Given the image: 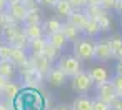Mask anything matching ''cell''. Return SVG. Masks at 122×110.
I'll return each instance as SVG.
<instances>
[{"instance_id": "1", "label": "cell", "mask_w": 122, "mask_h": 110, "mask_svg": "<svg viewBox=\"0 0 122 110\" xmlns=\"http://www.w3.org/2000/svg\"><path fill=\"white\" fill-rule=\"evenodd\" d=\"M15 110H42L44 108V98L42 95L34 88L20 90L19 95L14 98Z\"/></svg>"}, {"instance_id": "2", "label": "cell", "mask_w": 122, "mask_h": 110, "mask_svg": "<svg viewBox=\"0 0 122 110\" xmlns=\"http://www.w3.org/2000/svg\"><path fill=\"white\" fill-rule=\"evenodd\" d=\"M94 50H95V42H92V38H75L74 40V55L77 58H80L82 62L92 60Z\"/></svg>"}, {"instance_id": "3", "label": "cell", "mask_w": 122, "mask_h": 110, "mask_svg": "<svg viewBox=\"0 0 122 110\" xmlns=\"http://www.w3.org/2000/svg\"><path fill=\"white\" fill-rule=\"evenodd\" d=\"M67 77H74L79 72H82V60L77 58L75 55H64L57 60V65Z\"/></svg>"}, {"instance_id": "4", "label": "cell", "mask_w": 122, "mask_h": 110, "mask_svg": "<svg viewBox=\"0 0 122 110\" xmlns=\"http://www.w3.org/2000/svg\"><path fill=\"white\" fill-rule=\"evenodd\" d=\"M94 85V80L90 78L89 72H79L77 75L72 77V90L79 95H85L90 92Z\"/></svg>"}, {"instance_id": "5", "label": "cell", "mask_w": 122, "mask_h": 110, "mask_svg": "<svg viewBox=\"0 0 122 110\" xmlns=\"http://www.w3.org/2000/svg\"><path fill=\"white\" fill-rule=\"evenodd\" d=\"M45 78H47V83H49L50 87H55V88L64 87V85H65V82H67V75H65L59 67L50 68V70L47 72Z\"/></svg>"}, {"instance_id": "6", "label": "cell", "mask_w": 122, "mask_h": 110, "mask_svg": "<svg viewBox=\"0 0 122 110\" xmlns=\"http://www.w3.org/2000/svg\"><path fill=\"white\" fill-rule=\"evenodd\" d=\"M115 97H117V92H115V87H114V83H112V82H109V80H107V82L99 83L97 98H100V100H104V102L110 103Z\"/></svg>"}, {"instance_id": "7", "label": "cell", "mask_w": 122, "mask_h": 110, "mask_svg": "<svg viewBox=\"0 0 122 110\" xmlns=\"http://www.w3.org/2000/svg\"><path fill=\"white\" fill-rule=\"evenodd\" d=\"M110 57H114L112 50H110V45H109V40H100L95 43V50H94V60H109Z\"/></svg>"}, {"instance_id": "8", "label": "cell", "mask_w": 122, "mask_h": 110, "mask_svg": "<svg viewBox=\"0 0 122 110\" xmlns=\"http://www.w3.org/2000/svg\"><path fill=\"white\" fill-rule=\"evenodd\" d=\"M30 55H32V58H30L32 67L37 72H40L42 75H47V72L50 70V60L44 53H30Z\"/></svg>"}, {"instance_id": "9", "label": "cell", "mask_w": 122, "mask_h": 110, "mask_svg": "<svg viewBox=\"0 0 122 110\" xmlns=\"http://www.w3.org/2000/svg\"><path fill=\"white\" fill-rule=\"evenodd\" d=\"M9 14H10V17H12L15 22H25L27 14H29V9H27L22 2L9 4Z\"/></svg>"}, {"instance_id": "10", "label": "cell", "mask_w": 122, "mask_h": 110, "mask_svg": "<svg viewBox=\"0 0 122 110\" xmlns=\"http://www.w3.org/2000/svg\"><path fill=\"white\" fill-rule=\"evenodd\" d=\"M24 32H25V35H27L29 40L44 37V29H42V24L40 22H25Z\"/></svg>"}, {"instance_id": "11", "label": "cell", "mask_w": 122, "mask_h": 110, "mask_svg": "<svg viewBox=\"0 0 122 110\" xmlns=\"http://www.w3.org/2000/svg\"><path fill=\"white\" fill-rule=\"evenodd\" d=\"M50 45L57 47V48H64L67 43H69V38L65 37V33L62 30H57V32H52V33H47V38H45Z\"/></svg>"}, {"instance_id": "12", "label": "cell", "mask_w": 122, "mask_h": 110, "mask_svg": "<svg viewBox=\"0 0 122 110\" xmlns=\"http://www.w3.org/2000/svg\"><path fill=\"white\" fill-rule=\"evenodd\" d=\"M89 75H90V78L94 80V83H102V82H107V80H110V72L105 68V67H92L90 70H89Z\"/></svg>"}, {"instance_id": "13", "label": "cell", "mask_w": 122, "mask_h": 110, "mask_svg": "<svg viewBox=\"0 0 122 110\" xmlns=\"http://www.w3.org/2000/svg\"><path fill=\"white\" fill-rule=\"evenodd\" d=\"M10 60H12L15 65H25V63L29 62V52H27V48H22V47H12Z\"/></svg>"}, {"instance_id": "14", "label": "cell", "mask_w": 122, "mask_h": 110, "mask_svg": "<svg viewBox=\"0 0 122 110\" xmlns=\"http://www.w3.org/2000/svg\"><path fill=\"white\" fill-rule=\"evenodd\" d=\"M67 19H69V22H70L74 27H77V29H84L85 24H87V20H89V17H87L84 12H80L79 9H74L72 14H70Z\"/></svg>"}, {"instance_id": "15", "label": "cell", "mask_w": 122, "mask_h": 110, "mask_svg": "<svg viewBox=\"0 0 122 110\" xmlns=\"http://www.w3.org/2000/svg\"><path fill=\"white\" fill-rule=\"evenodd\" d=\"M20 92V85L15 83V82H7L2 88H0V95L5 97L7 100H14Z\"/></svg>"}, {"instance_id": "16", "label": "cell", "mask_w": 122, "mask_h": 110, "mask_svg": "<svg viewBox=\"0 0 122 110\" xmlns=\"http://www.w3.org/2000/svg\"><path fill=\"white\" fill-rule=\"evenodd\" d=\"M15 72H17V67H15V63H14L10 58L0 60V75H2V77L12 78V77L15 75Z\"/></svg>"}, {"instance_id": "17", "label": "cell", "mask_w": 122, "mask_h": 110, "mask_svg": "<svg viewBox=\"0 0 122 110\" xmlns=\"http://www.w3.org/2000/svg\"><path fill=\"white\" fill-rule=\"evenodd\" d=\"M72 110H94V100L80 95L72 102Z\"/></svg>"}, {"instance_id": "18", "label": "cell", "mask_w": 122, "mask_h": 110, "mask_svg": "<svg viewBox=\"0 0 122 110\" xmlns=\"http://www.w3.org/2000/svg\"><path fill=\"white\" fill-rule=\"evenodd\" d=\"M55 12H57V15H60V17H69L70 14H72V10H74V7H72V4H70V0H57V4H55Z\"/></svg>"}, {"instance_id": "19", "label": "cell", "mask_w": 122, "mask_h": 110, "mask_svg": "<svg viewBox=\"0 0 122 110\" xmlns=\"http://www.w3.org/2000/svg\"><path fill=\"white\" fill-rule=\"evenodd\" d=\"M45 45H47V40H45L44 37H39V38H32V40H29L27 48H29L30 53H44Z\"/></svg>"}, {"instance_id": "20", "label": "cell", "mask_w": 122, "mask_h": 110, "mask_svg": "<svg viewBox=\"0 0 122 110\" xmlns=\"http://www.w3.org/2000/svg\"><path fill=\"white\" fill-rule=\"evenodd\" d=\"M84 30H85V33L90 35V37H95V35H99V33L102 32V29H100L97 19H89L87 24H85V27H84Z\"/></svg>"}, {"instance_id": "21", "label": "cell", "mask_w": 122, "mask_h": 110, "mask_svg": "<svg viewBox=\"0 0 122 110\" xmlns=\"http://www.w3.org/2000/svg\"><path fill=\"white\" fill-rule=\"evenodd\" d=\"M42 29L45 33H52V32H57V30H62V24L55 19H49L42 24Z\"/></svg>"}, {"instance_id": "22", "label": "cell", "mask_w": 122, "mask_h": 110, "mask_svg": "<svg viewBox=\"0 0 122 110\" xmlns=\"http://www.w3.org/2000/svg\"><path fill=\"white\" fill-rule=\"evenodd\" d=\"M27 40H29V38H27L25 32H19V33L10 40V45H12V47H22V48H27V45H29Z\"/></svg>"}, {"instance_id": "23", "label": "cell", "mask_w": 122, "mask_h": 110, "mask_svg": "<svg viewBox=\"0 0 122 110\" xmlns=\"http://www.w3.org/2000/svg\"><path fill=\"white\" fill-rule=\"evenodd\" d=\"M109 45H110V50H112V53H114V57H115L117 52L122 48V37H120V35H112V37L109 38Z\"/></svg>"}, {"instance_id": "24", "label": "cell", "mask_w": 122, "mask_h": 110, "mask_svg": "<svg viewBox=\"0 0 122 110\" xmlns=\"http://www.w3.org/2000/svg\"><path fill=\"white\" fill-rule=\"evenodd\" d=\"M62 32L65 33V37L69 40H75L77 38V27H74L70 22H67V24L62 25Z\"/></svg>"}, {"instance_id": "25", "label": "cell", "mask_w": 122, "mask_h": 110, "mask_svg": "<svg viewBox=\"0 0 122 110\" xmlns=\"http://www.w3.org/2000/svg\"><path fill=\"white\" fill-rule=\"evenodd\" d=\"M59 50H60V48H57V47H54V45H50V43L47 42V45H45V48H44V55H45L50 62H54V60H57Z\"/></svg>"}, {"instance_id": "26", "label": "cell", "mask_w": 122, "mask_h": 110, "mask_svg": "<svg viewBox=\"0 0 122 110\" xmlns=\"http://www.w3.org/2000/svg\"><path fill=\"white\" fill-rule=\"evenodd\" d=\"M97 22H99V25H100V29L102 30H110V27H112V22H110V17L107 15V14H100L99 17H97Z\"/></svg>"}, {"instance_id": "27", "label": "cell", "mask_w": 122, "mask_h": 110, "mask_svg": "<svg viewBox=\"0 0 122 110\" xmlns=\"http://www.w3.org/2000/svg\"><path fill=\"white\" fill-rule=\"evenodd\" d=\"M2 33H4V38L10 43V40L19 33V29L17 27H5V29H2Z\"/></svg>"}, {"instance_id": "28", "label": "cell", "mask_w": 122, "mask_h": 110, "mask_svg": "<svg viewBox=\"0 0 122 110\" xmlns=\"http://www.w3.org/2000/svg\"><path fill=\"white\" fill-rule=\"evenodd\" d=\"M112 83H114V87H115V92H117V95H122V75H115V77H112V80H110Z\"/></svg>"}, {"instance_id": "29", "label": "cell", "mask_w": 122, "mask_h": 110, "mask_svg": "<svg viewBox=\"0 0 122 110\" xmlns=\"http://www.w3.org/2000/svg\"><path fill=\"white\" fill-rule=\"evenodd\" d=\"M12 45H0V60H7L10 58Z\"/></svg>"}, {"instance_id": "30", "label": "cell", "mask_w": 122, "mask_h": 110, "mask_svg": "<svg viewBox=\"0 0 122 110\" xmlns=\"http://www.w3.org/2000/svg\"><path fill=\"white\" fill-rule=\"evenodd\" d=\"M25 22H40V12H39L37 9H35V10H29ZM25 22H24V24H25Z\"/></svg>"}, {"instance_id": "31", "label": "cell", "mask_w": 122, "mask_h": 110, "mask_svg": "<svg viewBox=\"0 0 122 110\" xmlns=\"http://www.w3.org/2000/svg\"><path fill=\"white\" fill-rule=\"evenodd\" d=\"M94 110H110V105L107 102L97 98V100H94Z\"/></svg>"}, {"instance_id": "32", "label": "cell", "mask_w": 122, "mask_h": 110, "mask_svg": "<svg viewBox=\"0 0 122 110\" xmlns=\"http://www.w3.org/2000/svg\"><path fill=\"white\" fill-rule=\"evenodd\" d=\"M109 105H110V110H122V95H117Z\"/></svg>"}, {"instance_id": "33", "label": "cell", "mask_w": 122, "mask_h": 110, "mask_svg": "<svg viewBox=\"0 0 122 110\" xmlns=\"http://www.w3.org/2000/svg\"><path fill=\"white\" fill-rule=\"evenodd\" d=\"M115 5H117V0H100V7L105 10L115 9Z\"/></svg>"}, {"instance_id": "34", "label": "cell", "mask_w": 122, "mask_h": 110, "mask_svg": "<svg viewBox=\"0 0 122 110\" xmlns=\"http://www.w3.org/2000/svg\"><path fill=\"white\" fill-rule=\"evenodd\" d=\"M70 4H72V7H74V9H82V7H85V5H87L85 0H70Z\"/></svg>"}, {"instance_id": "35", "label": "cell", "mask_w": 122, "mask_h": 110, "mask_svg": "<svg viewBox=\"0 0 122 110\" xmlns=\"http://www.w3.org/2000/svg\"><path fill=\"white\" fill-rule=\"evenodd\" d=\"M39 4L40 5H44V7H55V4H57V0H39Z\"/></svg>"}, {"instance_id": "36", "label": "cell", "mask_w": 122, "mask_h": 110, "mask_svg": "<svg viewBox=\"0 0 122 110\" xmlns=\"http://www.w3.org/2000/svg\"><path fill=\"white\" fill-rule=\"evenodd\" d=\"M7 9H9V2L7 0H0V12H4Z\"/></svg>"}, {"instance_id": "37", "label": "cell", "mask_w": 122, "mask_h": 110, "mask_svg": "<svg viewBox=\"0 0 122 110\" xmlns=\"http://www.w3.org/2000/svg\"><path fill=\"white\" fill-rule=\"evenodd\" d=\"M54 110H72V107H67V105H64V103H60V105H57V107H54Z\"/></svg>"}, {"instance_id": "38", "label": "cell", "mask_w": 122, "mask_h": 110, "mask_svg": "<svg viewBox=\"0 0 122 110\" xmlns=\"http://www.w3.org/2000/svg\"><path fill=\"white\" fill-rule=\"evenodd\" d=\"M115 70H117V73H119V75H122V60H120V62L117 63V67H115Z\"/></svg>"}, {"instance_id": "39", "label": "cell", "mask_w": 122, "mask_h": 110, "mask_svg": "<svg viewBox=\"0 0 122 110\" xmlns=\"http://www.w3.org/2000/svg\"><path fill=\"white\" fill-rule=\"evenodd\" d=\"M115 9H117V12H120V14H122V0H117V5H115Z\"/></svg>"}, {"instance_id": "40", "label": "cell", "mask_w": 122, "mask_h": 110, "mask_svg": "<svg viewBox=\"0 0 122 110\" xmlns=\"http://www.w3.org/2000/svg\"><path fill=\"white\" fill-rule=\"evenodd\" d=\"M85 2L90 5H100V0H85Z\"/></svg>"}, {"instance_id": "41", "label": "cell", "mask_w": 122, "mask_h": 110, "mask_svg": "<svg viewBox=\"0 0 122 110\" xmlns=\"http://www.w3.org/2000/svg\"><path fill=\"white\" fill-rule=\"evenodd\" d=\"M115 57H117V58H120V60H122V48H120V50H119V52H117V55H115Z\"/></svg>"}, {"instance_id": "42", "label": "cell", "mask_w": 122, "mask_h": 110, "mask_svg": "<svg viewBox=\"0 0 122 110\" xmlns=\"http://www.w3.org/2000/svg\"><path fill=\"white\" fill-rule=\"evenodd\" d=\"M9 4H17V2H22V0H7Z\"/></svg>"}, {"instance_id": "43", "label": "cell", "mask_w": 122, "mask_h": 110, "mask_svg": "<svg viewBox=\"0 0 122 110\" xmlns=\"http://www.w3.org/2000/svg\"><path fill=\"white\" fill-rule=\"evenodd\" d=\"M4 24V15H2V12H0V25Z\"/></svg>"}, {"instance_id": "44", "label": "cell", "mask_w": 122, "mask_h": 110, "mask_svg": "<svg viewBox=\"0 0 122 110\" xmlns=\"http://www.w3.org/2000/svg\"><path fill=\"white\" fill-rule=\"evenodd\" d=\"M0 110H7V107H5V105H2V103H0Z\"/></svg>"}]
</instances>
